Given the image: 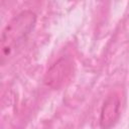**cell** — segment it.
I'll return each mask as SVG.
<instances>
[{"instance_id":"cell-3","label":"cell","mask_w":129,"mask_h":129,"mask_svg":"<svg viewBox=\"0 0 129 129\" xmlns=\"http://www.w3.org/2000/svg\"><path fill=\"white\" fill-rule=\"evenodd\" d=\"M120 115V99L116 94L109 95L103 103L100 114V126L109 129L117 122Z\"/></svg>"},{"instance_id":"cell-2","label":"cell","mask_w":129,"mask_h":129,"mask_svg":"<svg viewBox=\"0 0 129 129\" xmlns=\"http://www.w3.org/2000/svg\"><path fill=\"white\" fill-rule=\"evenodd\" d=\"M73 73L74 61L72 57L63 55L48 69L44 77V83L52 89H58L70 80Z\"/></svg>"},{"instance_id":"cell-1","label":"cell","mask_w":129,"mask_h":129,"mask_svg":"<svg viewBox=\"0 0 129 129\" xmlns=\"http://www.w3.org/2000/svg\"><path fill=\"white\" fill-rule=\"evenodd\" d=\"M35 21L36 15L30 10H24L7 23L1 35L2 61L8 58L23 43L33 29Z\"/></svg>"}]
</instances>
